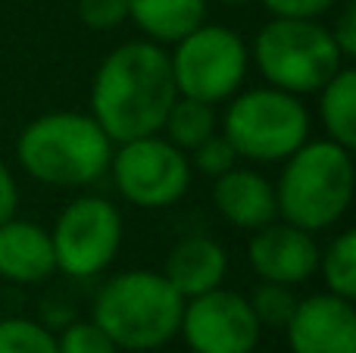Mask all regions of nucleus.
<instances>
[{"instance_id": "f257e3e1", "label": "nucleus", "mask_w": 356, "mask_h": 353, "mask_svg": "<svg viewBox=\"0 0 356 353\" xmlns=\"http://www.w3.org/2000/svg\"><path fill=\"white\" fill-rule=\"evenodd\" d=\"M178 97L169 50L147 38L122 41L100 60L91 81V116L113 144L163 129Z\"/></svg>"}, {"instance_id": "f03ea898", "label": "nucleus", "mask_w": 356, "mask_h": 353, "mask_svg": "<svg viewBox=\"0 0 356 353\" xmlns=\"http://www.w3.org/2000/svg\"><path fill=\"white\" fill-rule=\"evenodd\" d=\"M113 141L91 113L56 110L31 119L16 138V160L31 181L79 191L104 179Z\"/></svg>"}, {"instance_id": "7ed1b4c3", "label": "nucleus", "mask_w": 356, "mask_h": 353, "mask_svg": "<svg viewBox=\"0 0 356 353\" xmlns=\"http://www.w3.org/2000/svg\"><path fill=\"white\" fill-rule=\"evenodd\" d=\"M275 185L278 219L297 229L319 235L347 216L356 191L353 150L334 144L332 138L303 141L282 163Z\"/></svg>"}, {"instance_id": "20e7f679", "label": "nucleus", "mask_w": 356, "mask_h": 353, "mask_svg": "<svg viewBox=\"0 0 356 353\" xmlns=\"http://www.w3.org/2000/svg\"><path fill=\"white\" fill-rule=\"evenodd\" d=\"M184 297L156 269H125L97 288L91 322L113 338L119 350H160L178 335Z\"/></svg>"}, {"instance_id": "39448f33", "label": "nucleus", "mask_w": 356, "mask_h": 353, "mask_svg": "<svg viewBox=\"0 0 356 353\" xmlns=\"http://www.w3.org/2000/svg\"><path fill=\"white\" fill-rule=\"evenodd\" d=\"M219 131L228 138L238 160L272 166L284 163L303 141H309L313 119L303 97L259 85L247 91L241 88L234 97L225 100Z\"/></svg>"}, {"instance_id": "423d86ee", "label": "nucleus", "mask_w": 356, "mask_h": 353, "mask_svg": "<svg viewBox=\"0 0 356 353\" xmlns=\"http://www.w3.org/2000/svg\"><path fill=\"white\" fill-rule=\"evenodd\" d=\"M247 47H250V63H257V72L263 75L266 85L297 97L316 94L341 66H347L322 19L272 16Z\"/></svg>"}, {"instance_id": "0eeeda50", "label": "nucleus", "mask_w": 356, "mask_h": 353, "mask_svg": "<svg viewBox=\"0 0 356 353\" xmlns=\"http://www.w3.org/2000/svg\"><path fill=\"white\" fill-rule=\"evenodd\" d=\"M175 91L203 104H225L244 88L250 72V47L228 25L203 22L169 50Z\"/></svg>"}, {"instance_id": "6e6552de", "label": "nucleus", "mask_w": 356, "mask_h": 353, "mask_svg": "<svg viewBox=\"0 0 356 353\" xmlns=\"http://www.w3.org/2000/svg\"><path fill=\"white\" fill-rule=\"evenodd\" d=\"M106 172L113 175L119 197L138 210H169L191 191L194 181L188 154L160 131L113 144Z\"/></svg>"}, {"instance_id": "1a4fd4ad", "label": "nucleus", "mask_w": 356, "mask_h": 353, "mask_svg": "<svg viewBox=\"0 0 356 353\" xmlns=\"http://www.w3.org/2000/svg\"><path fill=\"white\" fill-rule=\"evenodd\" d=\"M50 244H54L56 272L69 279H97L113 266L122 247V213L113 200L97 194H81L60 210Z\"/></svg>"}, {"instance_id": "9d476101", "label": "nucleus", "mask_w": 356, "mask_h": 353, "mask_svg": "<svg viewBox=\"0 0 356 353\" xmlns=\"http://www.w3.org/2000/svg\"><path fill=\"white\" fill-rule=\"evenodd\" d=\"M178 335L191 353H253L263 338L247 294L225 285L184 300Z\"/></svg>"}, {"instance_id": "9b49d317", "label": "nucleus", "mask_w": 356, "mask_h": 353, "mask_svg": "<svg viewBox=\"0 0 356 353\" xmlns=\"http://www.w3.org/2000/svg\"><path fill=\"white\" fill-rule=\"evenodd\" d=\"M247 263L257 272V279L297 288L316 275L319 244H316V235L284 222V219H275V222L250 231Z\"/></svg>"}, {"instance_id": "f8f14e48", "label": "nucleus", "mask_w": 356, "mask_h": 353, "mask_svg": "<svg viewBox=\"0 0 356 353\" xmlns=\"http://www.w3.org/2000/svg\"><path fill=\"white\" fill-rule=\"evenodd\" d=\"M284 335L291 353H356L353 300L338 297L332 291L297 300Z\"/></svg>"}, {"instance_id": "ddd939ff", "label": "nucleus", "mask_w": 356, "mask_h": 353, "mask_svg": "<svg viewBox=\"0 0 356 353\" xmlns=\"http://www.w3.org/2000/svg\"><path fill=\"white\" fill-rule=\"evenodd\" d=\"M213 206L228 225L241 231H257L278 219L275 185L247 166H234L213 179Z\"/></svg>"}, {"instance_id": "4468645a", "label": "nucleus", "mask_w": 356, "mask_h": 353, "mask_svg": "<svg viewBox=\"0 0 356 353\" xmlns=\"http://www.w3.org/2000/svg\"><path fill=\"white\" fill-rule=\"evenodd\" d=\"M54 272L50 231L31 219H6L0 225V279L10 285H41Z\"/></svg>"}, {"instance_id": "2eb2a0df", "label": "nucleus", "mask_w": 356, "mask_h": 353, "mask_svg": "<svg viewBox=\"0 0 356 353\" xmlns=\"http://www.w3.org/2000/svg\"><path fill=\"white\" fill-rule=\"evenodd\" d=\"M163 275L184 300L207 294L225 281L228 250L209 235H184L169 247Z\"/></svg>"}, {"instance_id": "dca6fc26", "label": "nucleus", "mask_w": 356, "mask_h": 353, "mask_svg": "<svg viewBox=\"0 0 356 353\" xmlns=\"http://www.w3.org/2000/svg\"><path fill=\"white\" fill-rule=\"evenodd\" d=\"M209 0H129V19L141 38L172 47L188 31L207 22Z\"/></svg>"}, {"instance_id": "f3484780", "label": "nucleus", "mask_w": 356, "mask_h": 353, "mask_svg": "<svg viewBox=\"0 0 356 353\" xmlns=\"http://www.w3.org/2000/svg\"><path fill=\"white\" fill-rule=\"evenodd\" d=\"M319 122L325 138L353 150L356 147V69L347 63L319 88Z\"/></svg>"}, {"instance_id": "a211bd4d", "label": "nucleus", "mask_w": 356, "mask_h": 353, "mask_svg": "<svg viewBox=\"0 0 356 353\" xmlns=\"http://www.w3.org/2000/svg\"><path fill=\"white\" fill-rule=\"evenodd\" d=\"M216 131H219V113H216V106L178 94L172 100V106H169L166 119H163L160 135L166 141H172L178 150L191 154L197 144H203Z\"/></svg>"}, {"instance_id": "6ab92c4d", "label": "nucleus", "mask_w": 356, "mask_h": 353, "mask_svg": "<svg viewBox=\"0 0 356 353\" xmlns=\"http://www.w3.org/2000/svg\"><path fill=\"white\" fill-rule=\"evenodd\" d=\"M316 272L322 275L325 291L347 300L356 297V231L353 229L338 231L325 247H319Z\"/></svg>"}, {"instance_id": "aec40b11", "label": "nucleus", "mask_w": 356, "mask_h": 353, "mask_svg": "<svg viewBox=\"0 0 356 353\" xmlns=\"http://www.w3.org/2000/svg\"><path fill=\"white\" fill-rule=\"evenodd\" d=\"M0 353H60L56 331L29 316L0 319Z\"/></svg>"}, {"instance_id": "412c9836", "label": "nucleus", "mask_w": 356, "mask_h": 353, "mask_svg": "<svg viewBox=\"0 0 356 353\" xmlns=\"http://www.w3.org/2000/svg\"><path fill=\"white\" fill-rule=\"evenodd\" d=\"M297 300L300 297L294 294V288L278 285V281H263V279L247 294V304H250L253 316H257V322L263 329H284L288 319L294 316Z\"/></svg>"}, {"instance_id": "4be33fe9", "label": "nucleus", "mask_w": 356, "mask_h": 353, "mask_svg": "<svg viewBox=\"0 0 356 353\" xmlns=\"http://www.w3.org/2000/svg\"><path fill=\"white\" fill-rule=\"evenodd\" d=\"M56 350L60 353H122L113 344V338L91 319H72L56 335Z\"/></svg>"}, {"instance_id": "5701e85b", "label": "nucleus", "mask_w": 356, "mask_h": 353, "mask_svg": "<svg viewBox=\"0 0 356 353\" xmlns=\"http://www.w3.org/2000/svg\"><path fill=\"white\" fill-rule=\"evenodd\" d=\"M188 160H191V169L207 175V179H219L222 172L238 166V154H234V147L228 144V138L222 131H216L203 144H197L188 154Z\"/></svg>"}, {"instance_id": "b1692460", "label": "nucleus", "mask_w": 356, "mask_h": 353, "mask_svg": "<svg viewBox=\"0 0 356 353\" xmlns=\"http://www.w3.org/2000/svg\"><path fill=\"white\" fill-rule=\"evenodd\" d=\"M81 25L91 31H113L129 19V0H75Z\"/></svg>"}, {"instance_id": "393cba45", "label": "nucleus", "mask_w": 356, "mask_h": 353, "mask_svg": "<svg viewBox=\"0 0 356 353\" xmlns=\"http://www.w3.org/2000/svg\"><path fill=\"white\" fill-rule=\"evenodd\" d=\"M275 19H322L341 0H259Z\"/></svg>"}, {"instance_id": "a878e982", "label": "nucleus", "mask_w": 356, "mask_h": 353, "mask_svg": "<svg viewBox=\"0 0 356 353\" xmlns=\"http://www.w3.org/2000/svg\"><path fill=\"white\" fill-rule=\"evenodd\" d=\"M334 10H338V13H334L328 31H332V38H334V44H338L341 56L350 63L356 56V0H341Z\"/></svg>"}, {"instance_id": "bb28decb", "label": "nucleus", "mask_w": 356, "mask_h": 353, "mask_svg": "<svg viewBox=\"0 0 356 353\" xmlns=\"http://www.w3.org/2000/svg\"><path fill=\"white\" fill-rule=\"evenodd\" d=\"M16 210H19V181L10 172V166L0 160V225L16 216Z\"/></svg>"}, {"instance_id": "cd10ccee", "label": "nucleus", "mask_w": 356, "mask_h": 353, "mask_svg": "<svg viewBox=\"0 0 356 353\" xmlns=\"http://www.w3.org/2000/svg\"><path fill=\"white\" fill-rule=\"evenodd\" d=\"M213 3H222V6H247L253 0H213Z\"/></svg>"}]
</instances>
